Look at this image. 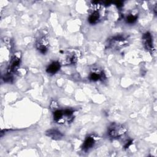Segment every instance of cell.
Listing matches in <instances>:
<instances>
[{
	"label": "cell",
	"instance_id": "obj_14",
	"mask_svg": "<svg viewBox=\"0 0 157 157\" xmlns=\"http://www.w3.org/2000/svg\"><path fill=\"white\" fill-rule=\"evenodd\" d=\"M113 3H114V4H115V5L116 6H117L118 7H121V6H123V2L122 1H115V2H114Z\"/></svg>",
	"mask_w": 157,
	"mask_h": 157
},
{
	"label": "cell",
	"instance_id": "obj_10",
	"mask_svg": "<svg viewBox=\"0 0 157 157\" xmlns=\"http://www.w3.org/2000/svg\"><path fill=\"white\" fill-rule=\"evenodd\" d=\"M99 18H100V15H99V12L96 10H94L89 16L88 22L90 24H95L98 21V20H99Z\"/></svg>",
	"mask_w": 157,
	"mask_h": 157
},
{
	"label": "cell",
	"instance_id": "obj_5",
	"mask_svg": "<svg viewBox=\"0 0 157 157\" xmlns=\"http://www.w3.org/2000/svg\"><path fill=\"white\" fill-rule=\"evenodd\" d=\"M60 64L58 61H53L47 67L46 72L49 74H55L60 69Z\"/></svg>",
	"mask_w": 157,
	"mask_h": 157
},
{
	"label": "cell",
	"instance_id": "obj_7",
	"mask_svg": "<svg viewBox=\"0 0 157 157\" xmlns=\"http://www.w3.org/2000/svg\"><path fill=\"white\" fill-rule=\"evenodd\" d=\"M104 78V74L102 71L98 70L91 72L90 74V79L93 82L102 80Z\"/></svg>",
	"mask_w": 157,
	"mask_h": 157
},
{
	"label": "cell",
	"instance_id": "obj_2",
	"mask_svg": "<svg viewBox=\"0 0 157 157\" xmlns=\"http://www.w3.org/2000/svg\"><path fill=\"white\" fill-rule=\"evenodd\" d=\"M143 42L145 48L150 52H153L154 50L153 44V40L151 36L150 33L147 32L143 35Z\"/></svg>",
	"mask_w": 157,
	"mask_h": 157
},
{
	"label": "cell",
	"instance_id": "obj_9",
	"mask_svg": "<svg viewBox=\"0 0 157 157\" xmlns=\"http://www.w3.org/2000/svg\"><path fill=\"white\" fill-rule=\"evenodd\" d=\"M64 116L63 114V110H59V109H55L53 112V120L54 121L58 122V123H61V121H63V117Z\"/></svg>",
	"mask_w": 157,
	"mask_h": 157
},
{
	"label": "cell",
	"instance_id": "obj_8",
	"mask_svg": "<svg viewBox=\"0 0 157 157\" xmlns=\"http://www.w3.org/2000/svg\"><path fill=\"white\" fill-rule=\"evenodd\" d=\"M46 134L48 137H50L52 139H55V140L60 139L63 136V134L59 131L55 129H50V130L47 131L46 132Z\"/></svg>",
	"mask_w": 157,
	"mask_h": 157
},
{
	"label": "cell",
	"instance_id": "obj_6",
	"mask_svg": "<svg viewBox=\"0 0 157 157\" xmlns=\"http://www.w3.org/2000/svg\"><path fill=\"white\" fill-rule=\"evenodd\" d=\"M77 59H78V55L74 51H72L71 52H69V53L67 54L64 62L67 64H75V63H77Z\"/></svg>",
	"mask_w": 157,
	"mask_h": 157
},
{
	"label": "cell",
	"instance_id": "obj_13",
	"mask_svg": "<svg viewBox=\"0 0 157 157\" xmlns=\"http://www.w3.org/2000/svg\"><path fill=\"white\" fill-rule=\"evenodd\" d=\"M74 110L70 109H66L64 110H63V114L65 117H71V115L73 114Z\"/></svg>",
	"mask_w": 157,
	"mask_h": 157
},
{
	"label": "cell",
	"instance_id": "obj_12",
	"mask_svg": "<svg viewBox=\"0 0 157 157\" xmlns=\"http://www.w3.org/2000/svg\"><path fill=\"white\" fill-rule=\"evenodd\" d=\"M137 19V17L134 15H129L126 17V22L129 24H132L136 21Z\"/></svg>",
	"mask_w": 157,
	"mask_h": 157
},
{
	"label": "cell",
	"instance_id": "obj_3",
	"mask_svg": "<svg viewBox=\"0 0 157 157\" xmlns=\"http://www.w3.org/2000/svg\"><path fill=\"white\" fill-rule=\"evenodd\" d=\"M37 48L38 50L42 54H45L47 53L48 50V42L47 40L45 37L40 38L36 44Z\"/></svg>",
	"mask_w": 157,
	"mask_h": 157
},
{
	"label": "cell",
	"instance_id": "obj_15",
	"mask_svg": "<svg viewBox=\"0 0 157 157\" xmlns=\"http://www.w3.org/2000/svg\"><path fill=\"white\" fill-rule=\"evenodd\" d=\"M132 141L131 140H129L128 142H127V143L126 144V145H124V147L125 148H128V147H129L131 145V144H132Z\"/></svg>",
	"mask_w": 157,
	"mask_h": 157
},
{
	"label": "cell",
	"instance_id": "obj_1",
	"mask_svg": "<svg viewBox=\"0 0 157 157\" xmlns=\"http://www.w3.org/2000/svg\"><path fill=\"white\" fill-rule=\"evenodd\" d=\"M126 132L124 126L113 123L111 124L109 128V135L112 138H118L124 135Z\"/></svg>",
	"mask_w": 157,
	"mask_h": 157
},
{
	"label": "cell",
	"instance_id": "obj_16",
	"mask_svg": "<svg viewBox=\"0 0 157 157\" xmlns=\"http://www.w3.org/2000/svg\"><path fill=\"white\" fill-rule=\"evenodd\" d=\"M112 2V1H105V2H104V4H105V6H109Z\"/></svg>",
	"mask_w": 157,
	"mask_h": 157
},
{
	"label": "cell",
	"instance_id": "obj_4",
	"mask_svg": "<svg viewBox=\"0 0 157 157\" xmlns=\"http://www.w3.org/2000/svg\"><path fill=\"white\" fill-rule=\"evenodd\" d=\"M95 144V137L94 136H90L85 140L82 148L84 151H88Z\"/></svg>",
	"mask_w": 157,
	"mask_h": 157
},
{
	"label": "cell",
	"instance_id": "obj_11",
	"mask_svg": "<svg viewBox=\"0 0 157 157\" xmlns=\"http://www.w3.org/2000/svg\"><path fill=\"white\" fill-rule=\"evenodd\" d=\"M20 65V59L18 58H15L12 59L10 64V71H14Z\"/></svg>",
	"mask_w": 157,
	"mask_h": 157
}]
</instances>
